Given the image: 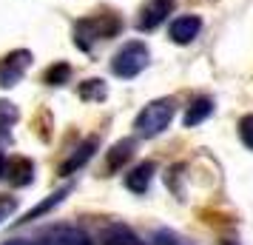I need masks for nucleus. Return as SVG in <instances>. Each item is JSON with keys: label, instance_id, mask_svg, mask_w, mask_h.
<instances>
[{"label": "nucleus", "instance_id": "1", "mask_svg": "<svg viewBox=\"0 0 253 245\" xmlns=\"http://www.w3.org/2000/svg\"><path fill=\"white\" fill-rule=\"evenodd\" d=\"M120 32H123V20L117 12L91 14V17H80L74 23V43H77V49L88 51L94 40H108V37H117Z\"/></svg>", "mask_w": 253, "mask_h": 245}, {"label": "nucleus", "instance_id": "2", "mask_svg": "<svg viewBox=\"0 0 253 245\" xmlns=\"http://www.w3.org/2000/svg\"><path fill=\"white\" fill-rule=\"evenodd\" d=\"M173 114H176V103H173L171 97H160V100H151L142 111L137 114L134 120V129H137V137H157L162 131L171 126Z\"/></svg>", "mask_w": 253, "mask_h": 245}, {"label": "nucleus", "instance_id": "3", "mask_svg": "<svg viewBox=\"0 0 253 245\" xmlns=\"http://www.w3.org/2000/svg\"><path fill=\"white\" fill-rule=\"evenodd\" d=\"M151 60V51L145 43H139V40H131L126 46L120 49L111 60V71H114L117 77H123V80H131V77H137L139 71H145Z\"/></svg>", "mask_w": 253, "mask_h": 245}, {"label": "nucleus", "instance_id": "4", "mask_svg": "<svg viewBox=\"0 0 253 245\" xmlns=\"http://www.w3.org/2000/svg\"><path fill=\"white\" fill-rule=\"evenodd\" d=\"M6 245H91V237L77 228V225H54L43 231L37 240H29V243H6Z\"/></svg>", "mask_w": 253, "mask_h": 245}, {"label": "nucleus", "instance_id": "5", "mask_svg": "<svg viewBox=\"0 0 253 245\" xmlns=\"http://www.w3.org/2000/svg\"><path fill=\"white\" fill-rule=\"evenodd\" d=\"M32 60H35V54L29 49H14V51H9L6 57L0 60V86L3 89L17 86V83L23 80V74L29 71Z\"/></svg>", "mask_w": 253, "mask_h": 245}, {"label": "nucleus", "instance_id": "6", "mask_svg": "<svg viewBox=\"0 0 253 245\" xmlns=\"http://www.w3.org/2000/svg\"><path fill=\"white\" fill-rule=\"evenodd\" d=\"M171 12H173V0H145L137 14V29L139 32H154L168 20Z\"/></svg>", "mask_w": 253, "mask_h": 245}, {"label": "nucleus", "instance_id": "7", "mask_svg": "<svg viewBox=\"0 0 253 245\" xmlns=\"http://www.w3.org/2000/svg\"><path fill=\"white\" fill-rule=\"evenodd\" d=\"M202 32V17L199 14H179L173 17L171 26H168V37H171L176 46H188L194 43L196 37Z\"/></svg>", "mask_w": 253, "mask_h": 245}, {"label": "nucleus", "instance_id": "8", "mask_svg": "<svg viewBox=\"0 0 253 245\" xmlns=\"http://www.w3.org/2000/svg\"><path fill=\"white\" fill-rule=\"evenodd\" d=\"M97 146H100V140H97V137H88V140H83L80 146H77V148L69 154V160L60 165V174L69 177V174H74V171H80L83 165H85V163H88V160L94 157Z\"/></svg>", "mask_w": 253, "mask_h": 245}, {"label": "nucleus", "instance_id": "9", "mask_svg": "<svg viewBox=\"0 0 253 245\" xmlns=\"http://www.w3.org/2000/svg\"><path fill=\"white\" fill-rule=\"evenodd\" d=\"M154 171H157V165L145 160V163H137L131 171L126 174V188L131 194H145L151 188V180H154Z\"/></svg>", "mask_w": 253, "mask_h": 245}, {"label": "nucleus", "instance_id": "10", "mask_svg": "<svg viewBox=\"0 0 253 245\" xmlns=\"http://www.w3.org/2000/svg\"><path fill=\"white\" fill-rule=\"evenodd\" d=\"M134 151H137V140H134V137H126V140L114 143V146H111V151H108V157H105V174L120 171V168L134 157Z\"/></svg>", "mask_w": 253, "mask_h": 245}, {"label": "nucleus", "instance_id": "11", "mask_svg": "<svg viewBox=\"0 0 253 245\" xmlns=\"http://www.w3.org/2000/svg\"><path fill=\"white\" fill-rule=\"evenodd\" d=\"M100 245H142V240L137 237V231H131L123 222H111L105 225L100 234Z\"/></svg>", "mask_w": 253, "mask_h": 245}, {"label": "nucleus", "instance_id": "12", "mask_svg": "<svg viewBox=\"0 0 253 245\" xmlns=\"http://www.w3.org/2000/svg\"><path fill=\"white\" fill-rule=\"evenodd\" d=\"M6 177H9V183L12 186H29L32 180H35V163L29 160V157H14L6 163Z\"/></svg>", "mask_w": 253, "mask_h": 245}, {"label": "nucleus", "instance_id": "13", "mask_svg": "<svg viewBox=\"0 0 253 245\" xmlns=\"http://www.w3.org/2000/svg\"><path fill=\"white\" fill-rule=\"evenodd\" d=\"M211 114H213V100H211V97H196L194 103L185 108L182 123L188 126V129H194V126H199V123H205Z\"/></svg>", "mask_w": 253, "mask_h": 245}, {"label": "nucleus", "instance_id": "14", "mask_svg": "<svg viewBox=\"0 0 253 245\" xmlns=\"http://www.w3.org/2000/svg\"><path fill=\"white\" fill-rule=\"evenodd\" d=\"M20 120V111L12 100H0V143H9L12 140V129L14 123Z\"/></svg>", "mask_w": 253, "mask_h": 245}, {"label": "nucleus", "instance_id": "15", "mask_svg": "<svg viewBox=\"0 0 253 245\" xmlns=\"http://www.w3.org/2000/svg\"><path fill=\"white\" fill-rule=\"evenodd\" d=\"M66 197H69V188H60V191H54V194H51L48 199H43V202H37L35 208L29 211V214H26V217H23L20 222H35V220H40V217H46V214H51V211L57 208V205H60V202H63Z\"/></svg>", "mask_w": 253, "mask_h": 245}, {"label": "nucleus", "instance_id": "16", "mask_svg": "<svg viewBox=\"0 0 253 245\" xmlns=\"http://www.w3.org/2000/svg\"><path fill=\"white\" fill-rule=\"evenodd\" d=\"M80 97L83 100H94V103H100L108 97V89H105V83L100 77H91V80H83L80 83Z\"/></svg>", "mask_w": 253, "mask_h": 245}, {"label": "nucleus", "instance_id": "17", "mask_svg": "<svg viewBox=\"0 0 253 245\" xmlns=\"http://www.w3.org/2000/svg\"><path fill=\"white\" fill-rule=\"evenodd\" d=\"M69 77H71L69 63H51V66L43 71V83H48V86H66Z\"/></svg>", "mask_w": 253, "mask_h": 245}, {"label": "nucleus", "instance_id": "18", "mask_svg": "<svg viewBox=\"0 0 253 245\" xmlns=\"http://www.w3.org/2000/svg\"><path fill=\"white\" fill-rule=\"evenodd\" d=\"M239 140L242 146L248 148V151H253V114H242L239 117Z\"/></svg>", "mask_w": 253, "mask_h": 245}, {"label": "nucleus", "instance_id": "19", "mask_svg": "<svg viewBox=\"0 0 253 245\" xmlns=\"http://www.w3.org/2000/svg\"><path fill=\"white\" fill-rule=\"evenodd\" d=\"M17 211V199L14 197H0V222H6Z\"/></svg>", "mask_w": 253, "mask_h": 245}, {"label": "nucleus", "instance_id": "20", "mask_svg": "<svg viewBox=\"0 0 253 245\" xmlns=\"http://www.w3.org/2000/svg\"><path fill=\"white\" fill-rule=\"evenodd\" d=\"M154 245H182V243H179L173 234H165V231H162V234H157V243H154Z\"/></svg>", "mask_w": 253, "mask_h": 245}, {"label": "nucleus", "instance_id": "21", "mask_svg": "<svg viewBox=\"0 0 253 245\" xmlns=\"http://www.w3.org/2000/svg\"><path fill=\"white\" fill-rule=\"evenodd\" d=\"M0 177H6V157H3V151H0Z\"/></svg>", "mask_w": 253, "mask_h": 245}]
</instances>
